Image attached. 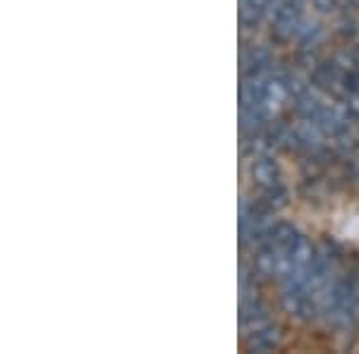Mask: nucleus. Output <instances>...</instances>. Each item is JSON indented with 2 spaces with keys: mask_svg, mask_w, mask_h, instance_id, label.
Segmentation results:
<instances>
[{
  "mask_svg": "<svg viewBox=\"0 0 359 354\" xmlns=\"http://www.w3.org/2000/svg\"><path fill=\"white\" fill-rule=\"evenodd\" d=\"M321 318L338 335H352L359 326V266H343L323 301Z\"/></svg>",
  "mask_w": 359,
  "mask_h": 354,
  "instance_id": "nucleus-1",
  "label": "nucleus"
},
{
  "mask_svg": "<svg viewBox=\"0 0 359 354\" xmlns=\"http://www.w3.org/2000/svg\"><path fill=\"white\" fill-rule=\"evenodd\" d=\"M283 342V330L280 326L273 321L269 323V326H264L262 330H257V333L247 335L245 338V345L249 352H257V354H264V352H276L278 347H280Z\"/></svg>",
  "mask_w": 359,
  "mask_h": 354,
  "instance_id": "nucleus-4",
  "label": "nucleus"
},
{
  "mask_svg": "<svg viewBox=\"0 0 359 354\" xmlns=\"http://www.w3.org/2000/svg\"><path fill=\"white\" fill-rule=\"evenodd\" d=\"M271 0H240V20L242 27L254 29L262 22L264 15H269Z\"/></svg>",
  "mask_w": 359,
  "mask_h": 354,
  "instance_id": "nucleus-5",
  "label": "nucleus"
},
{
  "mask_svg": "<svg viewBox=\"0 0 359 354\" xmlns=\"http://www.w3.org/2000/svg\"><path fill=\"white\" fill-rule=\"evenodd\" d=\"M314 5L321 13H331V10H335V5H338V0H314Z\"/></svg>",
  "mask_w": 359,
  "mask_h": 354,
  "instance_id": "nucleus-6",
  "label": "nucleus"
},
{
  "mask_svg": "<svg viewBox=\"0 0 359 354\" xmlns=\"http://www.w3.org/2000/svg\"><path fill=\"white\" fill-rule=\"evenodd\" d=\"M304 0H271L269 17L276 34L283 39L297 36L299 27L304 22Z\"/></svg>",
  "mask_w": 359,
  "mask_h": 354,
  "instance_id": "nucleus-2",
  "label": "nucleus"
},
{
  "mask_svg": "<svg viewBox=\"0 0 359 354\" xmlns=\"http://www.w3.org/2000/svg\"><path fill=\"white\" fill-rule=\"evenodd\" d=\"M249 177H252V182L259 187V191L273 189V187H278V184H283L280 163H278V158L271 154L254 156L252 163H249Z\"/></svg>",
  "mask_w": 359,
  "mask_h": 354,
  "instance_id": "nucleus-3",
  "label": "nucleus"
}]
</instances>
